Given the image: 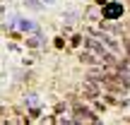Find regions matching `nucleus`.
I'll list each match as a JSON object with an SVG mask.
<instances>
[{
    "label": "nucleus",
    "mask_w": 130,
    "mask_h": 125,
    "mask_svg": "<svg viewBox=\"0 0 130 125\" xmlns=\"http://www.w3.org/2000/svg\"><path fill=\"white\" fill-rule=\"evenodd\" d=\"M65 22H68V24L75 22V12H68V14H65Z\"/></svg>",
    "instance_id": "423d86ee"
},
{
    "label": "nucleus",
    "mask_w": 130,
    "mask_h": 125,
    "mask_svg": "<svg viewBox=\"0 0 130 125\" xmlns=\"http://www.w3.org/2000/svg\"><path fill=\"white\" fill-rule=\"evenodd\" d=\"M43 3H56V0H43Z\"/></svg>",
    "instance_id": "6e6552de"
},
{
    "label": "nucleus",
    "mask_w": 130,
    "mask_h": 125,
    "mask_svg": "<svg viewBox=\"0 0 130 125\" xmlns=\"http://www.w3.org/2000/svg\"><path fill=\"white\" fill-rule=\"evenodd\" d=\"M19 27H22V29H27V31H29V29H34V24L29 22V19H22V22H19Z\"/></svg>",
    "instance_id": "20e7f679"
},
{
    "label": "nucleus",
    "mask_w": 130,
    "mask_h": 125,
    "mask_svg": "<svg viewBox=\"0 0 130 125\" xmlns=\"http://www.w3.org/2000/svg\"><path fill=\"white\" fill-rule=\"evenodd\" d=\"M101 17L108 19V22L123 17V5L121 3H106V5H104V10H101Z\"/></svg>",
    "instance_id": "f257e3e1"
},
{
    "label": "nucleus",
    "mask_w": 130,
    "mask_h": 125,
    "mask_svg": "<svg viewBox=\"0 0 130 125\" xmlns=\"http://www.w3.org/2000/svg\"><path fill=\"white\" fill-rule=\"evenodd\" d=\"M123 46H125V51H128V56H130V36H123Z\"/></svg>",
    "instance_id": "39448f33"
},
{
    "label": "nucleus",
    "mask_w": 130,
    "mask_h": 125,
    "mask_svg": "<svg viewBox=\"0 0 130 125\" xmlns=\"http://www.w3.org/2000/svg\"><path fill=\"white\" fill-rule=\"evenodd\" d=\"M27 43H29V46H39V43H41V39H29Z\"/></svg>",
    "instance_id": "0eeeda50"
},
{
    "label": "nucleus",
    "mask_w": 130,
    "mask_h": 125,
    "mask_svg": "<svg viewBox=\"0 0 130 125\" xmlns=\"http://www.w3.org/2000/svg\"><path fill=\"white\" fill-rule=\"evenodd\" d=\"M99 118L94 116L89 108H82V106H77L75 108V116H72V123H96Z\"/></svg>",
    "instance_id": "f03ea898"
},
{
    "label": "nucleus",
    "mask_w": 130,
    "mask_h": 125,
    "mask_svg": "<svg viewBox=\"0 0 130 125\" xmlns=\"http://www.w3.org/2000/svg\"><path fill=\"white\" fill-rule=\"evenodd\" d=\"M87 17L92 19V22H94V19H101V10H99V5H92V7L87 10Z\"/></svg>",
    "instance_id": "7ed1b4c3"
}]
</instances>
